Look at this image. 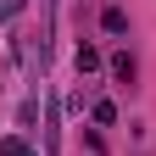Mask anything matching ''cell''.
I'll return each mask as SVG.
<instances>
[{"label":"cell","instance_id":"6da1fadb","mask_svg":"<svg viewBox=\"0 0 156 156\" xmlns=\"http://www.w3.org/2000/svg\"><path fill=\"white\" fill-rule=\"evenodd\" d=\"M62 151V112H56V95H50V106H45V156Z\"/></svg>","mask_w":156,"mask_h":156},{"label":"cell","instance_id":"7a4b0ae2","mask_svg":"<svg viewBox=\"0 0 156 156\" xmlns=\"http://www.w3.org/2000/svg\"><path fill=\"white\" fill-rule=\"evenodd\" d=\"M101 28H106V34H123V28H128L123 6H106V11H101Z\"/></svg>","mask_w":156,"mask_h":156},{"label":"cell","instance_id":"3957f363","mask_svg":"<svg viewBox=\"0 0 156 156\" xmlns=\"http://www.w3.org/2000/svg\"><path fill=\"white\" fill-rule=\"evenodd\" d=\"M95 67H101V50H95V45H78V73H95Z\"/></svg>","mask_w":156,"mask_h":156},{"label":"cell","instance_id":"277c9868","mask_svg":"<svg viewBox=\"0 0 156 156\" xmlns=\"http://www.w3.org/2000/svg\"><path fill=\"white\" fill-rule=\"evenodd\" d=\"M112 78H117V84H134V62H128V56H112Z\"/></svg>","mask_w":156,"mask_h":156},{"label":"cell","instance_id":"5b68a950","mask_svg":"<svg viewBox=\"0 0 156 156\" xmlns=\"http://www.w3.org/2000/svg\"><path fill=\"white\" fill-rule=\"evenodd\" d=\"M0 156H34V151H28V140H17V134H11V140H0Z\"/></svg>","mask_w":156,"mask_h":156},{"label":"cell","instance_id":"8992f818","mask_svg":"<svg viewBox=\"0 0 156 156\" xmlns=\"http://www.w3.org/2000/svg\"><path fill=\"white\" fill-rule=\"evenodd\" d=\"M95 123H117V106L112 101H95Z\"/></svg>","mask_w":156,"mask_h":156}]
</instances>
